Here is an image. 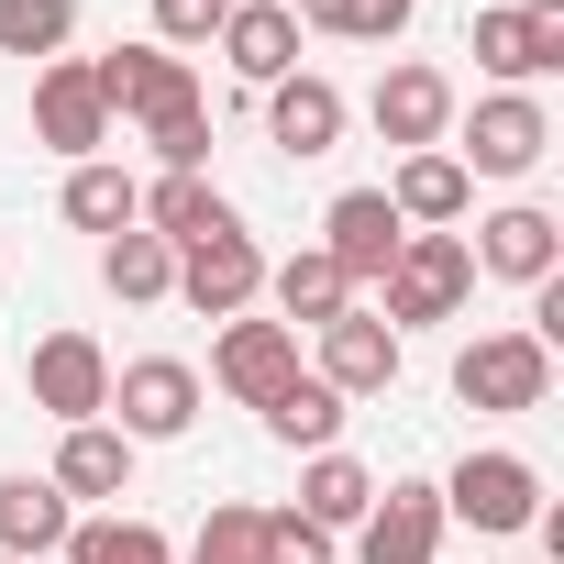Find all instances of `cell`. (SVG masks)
<instances>
[{"mask_svg":"<svg viewBox=\"0 0 564 564\" xmlns=\"http://www.w3.org/2000/svg\"><path fill=\"white\" fill-rule=\"evenodd\" d=\"M377 289H388V311H377V322L410 344L421 322H454V311L476 300V254H465V232H410V243H399V265L377 276Z\"/></svg>","mask_w":564,"mask_h":564,"instance_id":"cell-1","label":"cell"},{"mask_svg":"<svg viewBox=\"0 0 564 564\" xmlns=\"http://www.w3.org/2000/svg\"><path fill=\"white\" fill-rule=\"evenodd\" d=\"M23 388H34V410H45L56 432L100 421V410H111V355H100V333H78V322L34 333V355H23Z\"/></svg>","mask_w":564,"mask_h":564,"instance_id":"cell-2","label":"cell"},{"mask_svg":"<svg viewBox=\"0 0 564 564\" xmlns=\"http://www.w3.org/2000/svg\"><path fill=\"white\" fill-rule=\"evenodd\" d=\"M166 300H188L199 322H243V311L265 300V243H254L243 221H221V232L177 243V289H166Z\"/></svg>","mask_w":564,"mask_h":564,"instance_id":"cell-3","label":"cell"},{"mask_svg":"<svg viewBox=\"0 0 564 564\" xmlns=\"http://www.w3.org/2000/svg\"><path fill=\"white\" fill-rule=\"evenodd\" d=\"M133 454L144 443H177L188 421H199V366H177V355H133V366H111V410H100Z\"/></svg>","mask_w":564,"mask_h":564,"instance_id":"cell-4","label":"cell"},{"mask_svg":"<svg viewBox=\"0 0 564 564\" xmlns=\"http://www.w3.org/2000/svg\"><path fill=\"white\" fill-rule=\"evenodd\" d=\"M34 144L67 155V166H89V155L111 144V100H100L89 56H45V67H34Z\"/></svg>","mask_w":564,"mask_h":564,"instance_id":"cell-5","label":"cell"},{"mask_svg":"<svg viewBox=\"0 0 564 564\" xmlns=\"http://www.w3.org/2000/svg\"><path fill=\"white\" fill-rule=\"evenodd\" d=\"M542 155H553V111H542L531 89H487V100L465 111V155H454L465 177H531Z\"/></svg>","mask_w":564,"mask_h":564,"instance_id":"cell-6","label":"cell"},{"mask_svg":"<svg viewBox=\"0 0 564 564\" xmlns=\"http://www.w3.org/2000/svg\"><path fill=\"white\" fill-rule=\"evenodd\" d=\"M443 520H476V531H531L542 520V465L531 454H465L454 476H443Z\"/></svg>","mask_w":564,"mask_h":564,"instance_id":"cell-7","label":"cell"},{"mask_svg":"<svg viewBox=\"0 0 564 564\" xmlns=\"http://www.w3.org/2000/svg\"><path fill=\"white\" fill-rule=\"evenodd\" d=\"M89 78H100V100H111L122 122H177V111H199V78H188V56H166L155 34H144V45H111V56H89Z\"/></svg>","mask_w":564,"mask_h":564,"instance_id":"cell-8","label":"cell"},{"mask_svg":"<svg viewBox=\"0 0 564 564\" xmlns=\"http://www.w3.org/2000/svg\"><path fill=\"white\" fill-rule=\"evenodd\" d=\"M454 399H465V410H542V399H553V355H542L531 333H476V344L454 355Z\"/></svg>","mask_w":564,"mask_h":564,"instance_id":"cell-9","label":"cell"},{"mask_svg":"<svg viewBox=\"0 0 564 564\" xmlns=\"http://www.w3.org/2000/svg\"><path fill=\"white\" fill-rule=\"evenodd\" d=\"M443 531H454V520H443V487H432V476H388L377 509L355 520V564H432Z\"/></svg>","mask_w":564,"mask_h":564,"instance_id":"cell-10","label":"cell"},{"mask_svg":"<svg viewBox=\"0 0 564 564\" xmlns=\"http://www.w3.org/2000/svg\"><path fill=\"white\" fill-rule=\"evenodd\" d=\"M476 67L498 89H531L564 67V0H520V12H476Z\"/></svg>","mask_w":564,"mask_h":564,"instance_id":"cell-11","label":"cell"},{"mask_svg":"<svg viewBox=\"0 0 564 564\" xmlns=\"http://www.w3.org/2000/svg\"><path fill=\"white\" fill-rule=\"evenodd\" d=\"M476 276H509V289H542V276H564V221L542 210V199H509V210H487L476 221Z\"/></svg>","mask_w":564,"mask_h":564,"instance_id":"cell-12","label":"cell"},{"mask_svg":"<svg viewBox=\"0 0 564 564\" xmlns=\"http://www.w3.org/2000/svg\"><path fill=\"white\" fill-rule=\"evenodd\" d=\"M454 111H465V100H454V78H443V67H421V56H410V67H388V78H377V100H366L377 144H399V155H432V144L454 133Z\"/></svg>","mask_w":564,"mask_h":564,"instance_id":"cell-13","label":"cell"},{"mask_svg":"<svg viewBox=\"0 0 564 564\" xmlns=\"http://www.w3.org/2000/svg\"><path fill=\"white\" fill-rule=\"evenodd\" d=\"M399 355H410V344H399V333H388V322H377V311L355 300L344 322H322V366H311V377H322V388H333V399L355 410V399L399 388Z\"/></svg>","mask_w":564,"mask_h":564,"instance_id":"cell-14","label":"cell"},{"mask_svg":"<svg viewBox=\"0 0 564 564\" xmlns=\"http://www.w3.org/2000/svg\"><path fill=\"white\" fill-rule=\"evenodd\" d=\"M289 377H300V333H289V322H221V344H210V388H221V399L265 410Z\"/></svg>","mask_w":564,"mask_h":564,"instance_id":"cell-15","label":"cell"},{"mask_svg":"<svg viewBox=\"0 0 564 564\" xmlns=\"http://www.w3.org/2000/svg\"><path fill=\"white\" fill-rule=\"evenodd\" d=\"M399 243H410V221L388 210V188H344V199L322 210V254L355 276V289H377V276L399 265Z\"/></svg>","mask_w":564,"mask_h":564,"instance_id":"cell-16","label":"cell"},{"mask_svg":"<svg viewBox=\"0 0 564 564\" xmlns=\"http://www.w3.org/2000/svg\"><path fill=\"white\" fill-rule=\"evenodd\" d=\"M265 144H276V155H300V166L333 155V144H344V89H333L322 67H289V78L265 89Z\"/></svg>","mask_w":564,"mask_h":564,"instance_id":"cell-17","label":"cell"},{"mask_svg":"<svg viewBox=\"0 0 564 564\" xmlns=\"http://www.w3.org/2000/svg\"><path fill=\"white\" fill-rule=\"evenodd\" d=\"M210 45H221V67H232L243 89H276V78L300 67V23H289V0H232Z\"/></svg>","mask_w":564,"mask_h":564,"instance_id":"cell-18","label":"cell"},{"mask_svg":"<svg viewBox=\"0 0 564 564\" xmlns=\"http://www.w3.org/2000/svg\"><path fill=\"white\" fill-rule=\"evenodd\" d=\"M388 210H399L410 232H454V221L476 210V177L454 166V144H432V155H399V177H388Z\"/></svg>","mask_w":564,"mask_h":564,"instance_id":"cell-19","label":"cell"},{"mask_svg":"<svg viewBox=\"0 0 564 564\" xmlns=\"http://www.w3.org/2000/svg\"><path fill=\"white\" fill-rule=\"evenodd\" d=\"M265 300H276V322H289V333H322V322L355 311V276H344L322 243H300L289 265H265Z\"/></svg>","mask_w":564,"mask_h":564,"instance_id":"cell-20","label":"cell"},{"mask_svg":"<svg viewBox=\"0 0 564 564\" xmlns=\"http://www.w3.org/2000/svg\"><path fill=\"white\" fill-rule=\"evenodd\" d=\"M56 498L78 509V498H133V443L111 432V421H78V432H56Z\"/></svg>","mask_w":564,"mask_h":564,"instance_id":"cell-21","label":"cell"},{"mask_svg":"<svg viewBox=\"0 0 564 564\" xmlns=\"http://www.w3.org/2000/svg\"><path fill=\"white\" fill-rule=\"evenodd\" d=\"M67 531H78V509L56 498V476H0V553H12V564L67 553Z\"/></svg>","mask_w":564,"mask_h":564,"instance_id":"cell-22","label":"cell"},{"mask_svg":"<svg viewBox=\"0 0 564 564\" xmlns=\"http://www.w3.org/2000/svg\"><path fill=\"white\" fill-rule=\"evenodd\" d=\"M289 509H300L311 531H333V542H344V531L377 509V476H366V465L333 443V454H311V465H300V498H289Z\"/></svg>","mask_w":564,"mask_h":564,"instance_id":"cell-23","label":"cell"},{"mask_svg":"<svg viewBox=\"0 0 564 564\" xmlns=\"http://www.w3.org/2000/svg\"><path fill=\"white\" fill-rule=\"evenodd\" d=\"M133 221H144L155 243H199V232H221V221H243V210H232L210 177H155V188L133 199Z\"/></svg>","mask_w":564,"mask_h":564,"instance_id":"cell-24","label":"cell"},{"mask_svg":"<svg viewBox=\"0 0 564 564\" xmlns=\"http://www.w3.org/2000/svg\"><path fill=\"white\" fill-rule=\"evenodd\" d=\"M100 289H111V300H133V311H155V300L177 289V243H155L144 221H133V232H111V243H100Z\"/></svg>","mask_w":564,"mask_h":564,"instance_id":"cell-25","label":"cell"},{"mask_svg":"<svg viewBox=\"0 0 564 564\" xmlns=\"http://www.w3.org/2000/svg\"><path fill=\"white\" fill-rule=\"evenodd\" d=\"M265 432L289 443V454H333V443H344V399H333L322 377H289V388L265 399Z\"/></svg>","mask_w":564,"mask_h":564,"instance_id":"cell-26","label":"cell"},{"mask_svg":"<svg viewBox=\"0 0 564 564\" xmlns=\"http://www.w3.org/2000/svg\"><path fill=\"white\" fill-rule=\"evenodd\" d=\"M133 199H144V188H133L122 166H100V155H89V166H67V199H56V210H67L78 232H100V243H111V232H133Z\"/></svg>","mask_w":564,"mask_h":564,"instance_id":"cell-27","label":"cell"},{"mask_svg":"<svg viewBox=\"0 0 564 564\" xmlns=\"http://www.w3.org/2000/svg\"><path fill=\"white\" fill-rule=\"evenodd\" d=\"M67 564H177V542H166L155 520H122V509H111V520H78V531H67Z\"/></svg>","mask_w":564,"mask_h":564,"instance_id":"cell-28","label":"cell"},{"mask_svg":"<svg viewBox=\"0 0 564 564\" xmlns=\"http://www.w3.org/2000/svg\"><path fill=\"white\" fill-rule=\"evenodd\" d=\"M177 564H265V509L254 498H210V520H199V542Z\"/></svg>","mask_w":564,"mask_h":564,"instance_id":"cell-29","label":"cell"},{"mask_svg":"<svg viewBox=\"0 0 564 564\" xmlns=\"http://www.w3.org/2000/svg\"><path fill=\"white\" fill-rule=\"evenodd\" d=\"M67 34H78V0H0V56H67Z\"/></svg>","mask_w":564,"mask_h":564,"instance_id":"cell-30","label":"cell"},{"mask_svg":"<svg viewBox=\"0 0 564 564\" xmlns=\"http://www.w3.org/2000/svg\"><path fill=\"white\" fill-rule=\"evenodd\" d=\"M144 144H155V166H166V177H210V100H199V111H177V122H144Z\"/></svg>","mask_w":564,"mask_h":564,"instance_id":"cell-31","label":"cell"},{"mask_svg":"<svg viewBox=\"0 0 564 564\" xmlns=\"http://www.w3.org/2000/svg\"><path fill=\"white\" fill-rule=\"evenodd\" d=\"M221 12H232V0H155V45H166V56H188V45H210V34H221Z\"/></svg>","mask_w":564,"mask_h":564,"instance_id":"cell-32","label":"cell"},{"mask_svg":"<svg viewBox=\"0 0 564 564\" xmlns=\"http://www.w3.org/2000/svg\"><path fill=\"white\" fill-rule=\"evenodd\" d=\"M265 564H333V531H311L300 509H265Z\"/></svg>","mask_w":564,"mask_h":564,"instance_id":"cell-33","label":"cell"},{"mask_svg":"<svg viewBox=\"0 0 564 564\" xmlns=\"http://www.w3.org/2000/svg\"><path fill=\"white\" fill-rule=\"evenodd\" d=\"M289 23H300V34H344V45H355V34H366V0H289Z\"/></svg>","mask_w":564,"mask_h":564,"instance_id":"cell-34","label":"cell"},{"mask_svg":"<svg viewBox=\"0 0 564 564\" xmlns=\"http://www.w3.org/2000/svg\"><path fill=\"white\" fill-rule=\"evenodd\" d=\"M399 34H410V0H366V34L355 45H399Z\"/></svg>","mask_w":564,"mask_h":564,"instance_id":"cell-35","label":"cell"},{"mask_svg":"<svg viewBox=\"0 0 564 564\" xmlns=\"http://www.w3.org/2000/svg\"><path fill=\"white\" fill-rule=\"evenodd\" d=\"M0 564H12V553H0Z\"/></svg>","mask_w":564,"mask_h":564,"instance_id":"cell-36","label":"cell"},{"mask_svg":"<svg viewBox=\"0 0 564 564\" xmlns=\"http://www.w3.org/2000/svg\"><path fill=\"white\" fill-rule=\"evenodd\" d=\"M531 564H542V553H531Z\"/></svg>","mask_w":564,"mask_h":564,"instance_id":"cell-37","label":"cell"}]
</instances>
